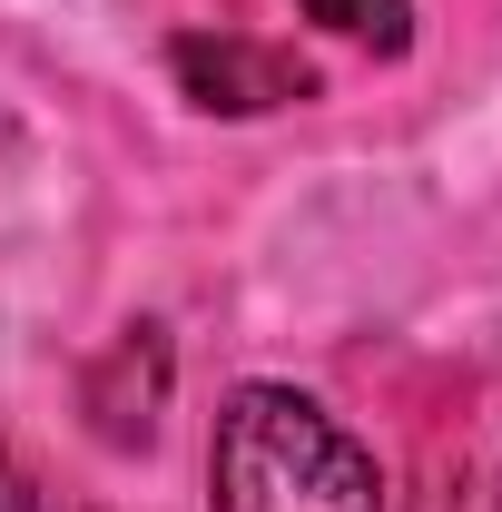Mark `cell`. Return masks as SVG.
Instances as JSON below:
<instances>
[{
    "label": "cell",
    "mask_w": 502,
    "mask_h": 512,
    "mask_svg": "<svg viewBox=\"0 0 502 512\" xmlns=\"http://www.w3.org/2000/svg\"><path fill=\"white\" fill-rule=\"evenodd\" d=\"M207 503L217 512H394L384 463L315 394L237 384L207 434Z\"/></svg>",
    "instance_id": "6da1fadb"
},
{
    "label": "cell",
    "mask_w": 502,
    "mask_h": 512,
    "mask_svg": "<svg viewBox=\"0 0 502 512\" xmlns=\"http://www.w3.org/2000/svg\"><path fill=\"white\" fill-rule=\"evenodd\" d=\"M296 10L325 20V30H345V40H365L375 60H394L414 40V0H296Z\"/></svg>",
    "instance_id": "3957f363"
},
{
    "label": "cell",
    "mask_w": 502,
    "mask_h": 512,
    "mask_svg": "<svg viewBox=\"0 0 502 512\" xmlns=\"http://www.w3.org/2000/svg\"><path fill=\"white\" fill-rule=\"evenodd\" d=\"M168 69H178V89H188L197 109H217V119H256V109H286V99H315V69L286 60V50H266V40H237V30H188L178 50H168Z\"/></svg>",
    "instance_id": "7a4b0ae2"
},
{
    "label": "cell",
    "mask_w": 502,
    "mask_h": 512,
    "mask_svg": "<svg viewBox=\"0 0 502 512\" xmlns=\"http://www.w3.org/2000/svg\"><path fill=\"white\" fill-rule=\"evenodd\" d=\"M0 512H79L69 493H50V483H30V473H10L0 463Z\"/></svg>",
    "instance_id": "277c9868"
}]
</instances>
